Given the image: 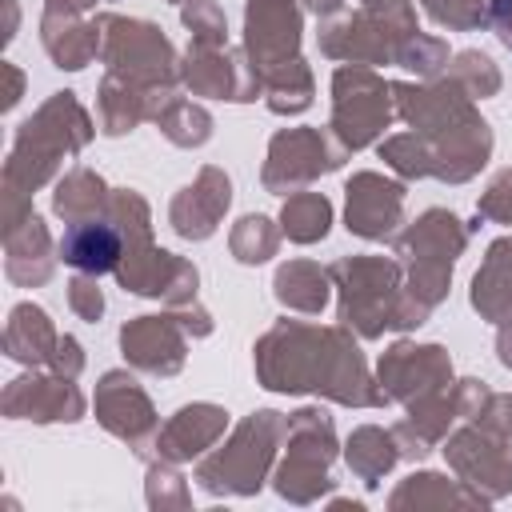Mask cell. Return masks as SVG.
<instances>
[{"label": "cell", "mask_w": 512, "mask_h": 512, "mask_svg": "<svg viewBox=\"0 0 512 512\" xmlns=\"http://www.w3.org/2000/svg\"><path fill=\"white\" fill-rule=\"evenodd\" d=\"M60 252H64L68 264H76L84 272H108L116 264V256H120V240H116V232L108 224H76L64 236Z\"/></svg>", "instance_id": "obj_1"}]
</instances>
